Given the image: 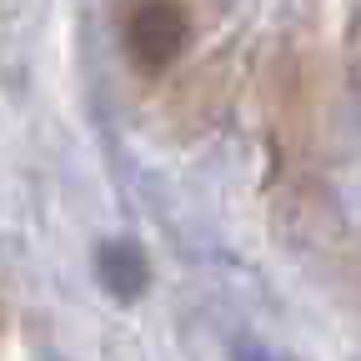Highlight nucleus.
<instances>
[{
    "label": "nucleus",
    "instance_id": "nucleus-1",
    "mask_svg": "<svg viewBox=\"0 0 361 361\" xmlns=\"http://www.w3.org/2000/svg\"><path fill=\"white\" fill-rule=\"evenodd\" d=\"M126 45L146 71H166L180 56V45H186V16H180L171 0H151V6H141L130 16Z\"/></svg>",
    "mask_w": 361,
    "mask_h": 361
},
{
    "label": "nucleus",
    "instance_id": "nucleus-2",
    "mask_svg": "<svg viewBox=\"0 0 361 361\" xmlns=\"http://www.w3.org/2000/svg\"><path fill=\"white\" fill-rule=\"evenodd\" d=\"M96 266H101V281H106L121 301H130V296L146 291V256L135 251L130 241H106L101 256H96Z\"/></svg>",
    "mask_w": 361,
    "mask_h": 361
}]
</instances>
